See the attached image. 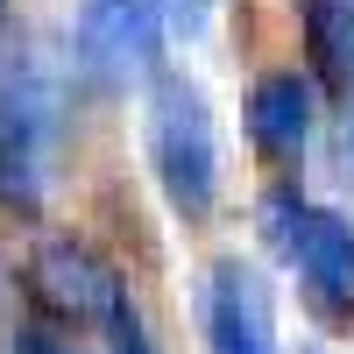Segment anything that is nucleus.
<instances>
[{
	"label": "nucleus",
	"instance_id": "obj_4",
	"mask_svg": "<svg viewBox=\"0 0 354 354\" xmlns=\"http://www.w3.org/2000/svg\"><path fill=\"white\" fill-rule=\"evenodd\" d=\"M28 290H36V305L50 326H100L106 305L121 298V277L106 270L100 248H85L78 234H50V241H36V255H28Z\"/></svg>",
	"mask_w": 354,
	"mask_h": 354
},
{
	"label": "nucleus",
	"instance_id": "obj_8",
	"mask_svg": "<svg viewBox=\"0 0 354 354\" xmlns=\"http://www.w3.org/2000/svg\"><path fill=\"white\" fill-rule=\"evenodd\" d=\"M100 333H106V354H156V340H149V319H142V305L128 298V290L106 305Z\"/></svg>",
	"mask_w": 354,
	"mask_h": 354
},
{
	"label": "nucleus",
	"instance_id": "obj_12",
	"mask_svg": "<svg viewBox=\"0 0 354 354\" xmlns=\"http://www.w3.org/2000/svg\"><path fill=\"white\" fill-rule=\"evenodd\" d=\"M347 156H354V121H347Z\"/></svg>",
	"mask_w": 354,
	"mask_h": 354
},
{
	"label": "nucleus",
	"instance_id": "obj_1",
	"mask_svg": "<svg viewBox=\"0 0 354 354\" xmlns=\"http://www.w3.org/2000/svg\"><path fill=\"white\" fill-rule=\"evenodd\" d=\"M149 163L156 185L185 220H213L220 198V135H213V106L192 78L156 71L149 78Z\"/></svg>",
	"mask_w": 354,
	"mask_h": 354
},
{
	"label": "nucleus",
	"instance_id": "obj_10",
	"mask_svg": "<svg viewBox=\"0 0 354 354\" xmlns=\"http://www.w3.org/2000/svg\"><path fill=\"white\" fill-rule=\"evenodd\" d=\"M156 8L170 36H205V21H213V0H156Z\"/></svg>",
	"mask_w": 354,
	"mask_h": 354
},
{
	"label": "nucleus",
	"instance_id": "obj_14",
	"mask_svg": "<svg viewBox=\"0 0 354 354\" xmlns=\"http://www.w3.org/2000/svg\"><path fill=\"white\" fill-rule=\"evenodd\" d=\"M0 15H8V0H0Z\"/></svg>",
	"mask_w": 354,
	"mask_h": 354
},
{
	"label": "nucleus",
	"instance_id": "obj_3",
	"mask_svg": "<svg viewBox=\"0 0 354 354\" xmlns=\"http://www.w3.org/2000/svg\"><path fill=\"white\" fill-rule=\"evenodd\" d=\"M163 8L156 0H85L78 8V64L100 85H128V78H156L163 71Z\"/></svg>",
	"mask_w": 354,
	"mask_h": 354
},
{
	"label": "nucleus",
	"instance_id": "obj_2",
	"mask_svg": "<svg viewBox=\"0 0 354 354\" xmlns=\"http://www.w3.org/2000/svg\"><path fill=\"white\" fill-rule=\"evenodd\" d=\"M50 135H57V78L36 57H0V205L36 213L50 192Z\"/></svg>",
	"mask_w": 354,
	"mask_h": 354
},
{
	"label": "nucleus",
	"instance_id": "obj_6",
	"mask_svg": "<svg viewBox=\"0 0 354 354\" xmlns=\"http://www.w3.org/2000/svg\"><path fill=\"white\" fill-rule=\"evenodd\" d=\"M248 128H255V149L262 156H305V142H312V85L298 71H270V78H255V93H248Z\"/></svg>",
	"mask_w": 354,
	"mask_h": 354
},
{
	"label": "nucleus",
	"instance_id": "obj_7",
	"mask_svg": "<svg viewBox=\"0 0 354 354\" xmlns=\"http://www.w3.org/2000/svg\"><path fill=\"white\" fill-rule=\"evenodd\" d=\"M305 270V283L319 290V298L347 305L354 298V220L326 213V205H312L305 213V234H298V255H290Z\"/></svg>",
	"mask_w": 354,
	"mask_h": 354
},
{
	"label": "nucleus",
	"instance_id": "obj_13",
	"mask_svg": "<svg viewBox=\"0 0 354 354\" xmlns=\"http://www.w3.org/2000/svg\"><path fill=\"white\" fill-rule=\"evenodd\" d=\"M0 298H8V270H0Z\"/></svg>",
	"mask_w": 354,
	"mask_h": 354
},
{
	"label": "nucleus",
	"instance_id": "obj_5",
	"mask_svg": "<svg viewBox=\"0 0 354 354\" xmlns=\"http://www.w3.org/2000/svg\"><path fill=\"white\" fill-rule=\"evenodd\" d=\"M198 319H205V347L213 354H277L270 298H262V283L241 270V262H220V270L205 277Z\"/></svg>",
	"mask_w": 354,
	"mask_h": 354
},
{
	"label": "nucleus",
	"instance_id": "obj_9",
	"mask_svg": "<svg viewBox=\"0 0 354 354\" xmlns=\"http://www.w3.org/2000/svg\"><path fill=\"white\" fill-rule=\"evenodd\" d=\"M305 213H312V205H298V198H270V205H262V227H270V248L277 255H298Z\"/></svg>",
	"mask_w": 354,
	"mask_h": 354
},
{
	"label": "nucleus",
	"instance_id": "obj_11",
	"mask_svg": "<svg viewBox=\"0 0 354 354\" xmlns=\"http://www.w3.org/2000/svg\"><path fill=\"white\" fill-rule=\"evenodd\" d=\"M21 354H85V347H71L64 326H28L21 333Z\"/></svg>",
	"mask_w": 354,
	"mask_h": 354
}]
</instances>
